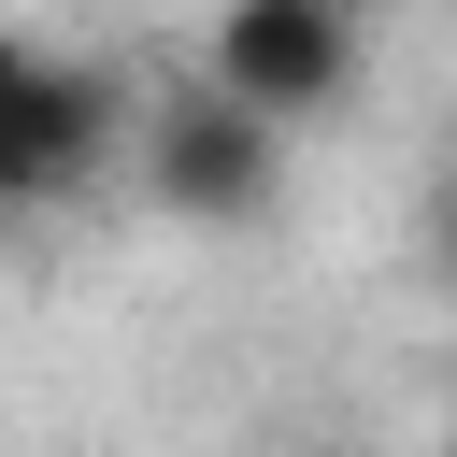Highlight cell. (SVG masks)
I'll list each match as a JSON object with an SVG mask.
<instances>
[{
  "label": "cell",
  "instance_id": "6da1fadb",
  "mask_svg": "<svg viewBox=\"0 0 457 457\" xmlns=\"http://www.w3.org/2000/svg\"><path fill=\"white\" fill-rule=\"evenodd\" d=\"M129 157H143V200H157V214H186V228H257L271 186H286V114H257V100H228L214 71H186V86H157V100L129 114Z\"/></svg>",
  "mask_w": 457,
  "mask_h": 457
},
{
  "label": "cell",
  "instance_id": "7a4b0ae2",
  "mask_svg": "<svg viewBox=\"0 0 457 457\" xmlns=\"http://www.w3.org/2000/svg\"><path fill=\"white\" fill-rule=\"evenodd\" d=\"M200 71L228 86V100H257V114H328V100H357V71H371V43H357V14L343 0H228L214 29H200Z\"/></svg>",
  "mask_w": 457,
  "mask_h": 457
},
{
  "label": "cell",
  "instance_id": "3957f363",
  "mask_svg": "<svg viewBox=\"0 0 457 457\" xmlns=\"http://www.w3.org/2000/svg\"><path fill=\"white\" fill-rule=\"evenodd\" d=\"M129 86L86 71V57H29V86L0 100V214H43L71 186H100V157L129 143Z\"/></svg>",
  "mask_w": 457,
  "mask_h": 457
},
{
  "label": "cell",
  "instance_id": "277c9868",
  "mask_svg": "<svg viewBox=\"0 0 457 457\" xmlns=\"http://www.w3.org/2000/svg\"><path fill=\"white\" fill-rule=\"evenodd\" d=\"M29 57H43V43H29V29H14V14H0V100H14V86H29Z\"/></svg>",
  "mask_w": 457,
  "mask_h": 457
},
{
  "label": "cell",
  "instance_id": "5b68a950",
  "mask_svg": "<svg viewBox=\"0 0 457 457\" xmlns=\"http://www.w3.org/2000/svg\"><path fill=\"white\" fill-rule=\"evenodd\" d=\"M443 200H457V100H443Z\"/></svg>",
  "mask_w": 457,
  "mask_h": 457
},
{
  "label": "cell",
  "instance_id": "8992f818",
  "mask_svg": "<svg viewBox=\"0 0 457 457\" xmlns=\"http://www.w3.org/2000/svg\"><path fill=\"white\" fill-rule=\"evenodd\" d=\"M443 257H457V200H443Z\"/></svg>",
  "mask_w": 457,
  "mask_h": 457
},
{
  "label": "cell",
  "instance_id": "52a82bcc",
  "mask_svg": "<svg viewBox=\"0 0 457 457\" xmlns=\"http://www.w3.org/2000/svg\"><path fill=\"white\" fill-rule=\"evenodd\" d=\"M343 14H371V0H343Z\"/></svg>",
  "mask_w": 457,
  "mask_h": 457
}]
</instances>
